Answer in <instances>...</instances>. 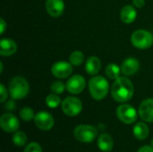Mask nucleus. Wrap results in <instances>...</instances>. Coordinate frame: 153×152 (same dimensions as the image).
<instances>
[{"label": "nucleus", "mask_w": 153, "mask_h": 152, "mask_svg": "<svg viewBox=\"0 0 153 152\" xmlns=\"http://www.w3.org/2000/svg\"><path fill=\"white\" fill-rule=\"evenodd\" d=\"M140 117L148 123H153V99L143 101L139 107Z\"/></svg>", "instance_id": "nucleus-12"}, {"label": "nucleus", "mask_w": 153, "mask_h": 152, "mask_svg": "<svg viewBox=\"0 0 153 152\" xmlns=\"http://www.w3.org/2000/svg\"><path fill=\"white\" fill-rule=\"evenodd\" d=\"M66 88V85H65V83H63L62 82L60 81H56L54 82L51 86H50V89L51 90L56 93V94H61L64 92L65 89Z\"/></svg>", "instance_id": "nucleus-25"}, {"label": "nucleus", "mask_w": 153, "mask_h": 152, "mask_svg": "<svg viewBox=\"0 0 153 152\" xmlns=\"http://www.w3.org/2000/svg\"><path fill=\"white\" fill-rule=\"evenodd\" d=\"M114 142L112 137L108 133H102L98 139V147L103 152L110 151L113 149Z\"/></svg>", "instance_id": "nucleus-17"}, {"label": "nucleus", "mask_w": 153, "mask_h": 152, "mask_svg": "<svg viewBox=\"0 0 153 152\" xmlns=\"http://www.w3.org/2000/svg\"><path fill=\"white\" fill-rule=\"evenodd\" d=\"M60 103H61V99L57 95H56V93L49 94L46 98V104L50 108H56V107L60 105Z\"/></svg>", "instance_id": "nucleus-23"}, {"label": "nucleus", "mask_w": 153, "mask_h": 152, "mask_svg": "<svg viewBox=\"0 0 153 152\" xmlns=\"http://www.w3.org/2000/svg\"><path fill=\"white\" fill-rule=\"evenodd\" d=\"M0 24H1V29H0V33L1 34H3L4 32V30H5V28H6V23H5V22H4V19H1L0 20Z\"/></svg>", "instance_id": "nucleus-31"}, {"label": "nucleus", "mask_w": 153, "mask_h": 152, "mask_svg": "<svg viewBox=\"0 0 153 152\" xmlns=\"http://www.w3.org/2000/svg\"><path fill=\"white\" fill-rule=\"evenodd\" d=\"M137 152H153V148L152 146L145 145V146L141 147V148L138 150V151Z\"/></svg>", "instance_id": "nucleus-29"}, {"label": "nucleus", "mask_w": 153, "mask_h": 152, "mask_svg": "<svg viewBox=\"0 0 153 152\" xmlns=\"http://www.w3.org/2000/svg\"><path fill=\"white\" fill-rule=\"evenodd\" d=\"M111 95L116 101L120 103L130 100L134 95V85L132 82L126 77L117 78L112 84Z\"/></svg>", "instance_id": "nucleus-1"}, {"label": "nucleus", "mask_w": 153, "mask_h": 152, "mask_svg": "<svg viewBox=\"0 0 153 152\" xmlns=\"http://www.w3.org/2000/svg\"><path fill=\"white\" fill-rule=\"evenodd\" d=\"M84 61V55L81 51H74L70 55V63L74 65V66H79L81 65Z\"/></svg>", "instance_id": "nucleus-21"}, {"label": "nucleus", "mask_w": 153, "mask_h": 152, "mask_svg": "<svg viewBox=\"0 0 153 152\" xmlns=\"http://www.w3.org/2000/svg\"><path fill=\"white\" fill-rule=\"evenodd\" d=\"M13 142L16 146H24L27 142V135L23 132H16L13 135Z\"/></svg>", "instance_id": "nucleus-22"}, {"label": "nucleus", "mask_w": 153, "mask_h": 152, "mask_svg": "<svg viewBox=\"0 0 153 152\" xmlns=\"http://www.w3.org/2000/svg\"><path fill=\"white\" fill-rule=\"evenodd\" d=\"M139 67H140L139 61L134 57H129L123 62L121 70L125 75L130 76V75H134V73H136L137 71L139 70Z\"/></svg>", "instance_id": "nucleus-14"}, {"label": "nucleus", "mask_w": 153, "mask_h": 152, "mask_svg": "<svg viewBox=\"0 0 153 152\" xmlns=\"http://www.w3.org/2000/svg\"><path fill=\"white\" fill-rule=\"evenodd\" d=\"M101 67V62L97 56H91L86 61L85 70L91 75L97 74Z\"/></svg>", "instance_id": "nucleus-18"}, {"label": "nucleus", "mask_w": 153, "mask_h": 152, "mask_svg": "<svg viewBox=\"0 0 153 152\" xmlns=\"http://www.w3.org/2000/svg\"><path fill=\"white\" fill-rule=\"evenodd\" d=\"M0 54L4 56H9L13 55L17 50L16 43L10 39H3L0 41Z\"/></svg>", "instance_id": "nucleus-15"}, {"label": "nucleus", "mask_w": 153, "mask_h": 152, "mask_svg": "<svg viewBox=\"0 0 153 152\" xmlns=\"http://www.w3.org/2000/svg\"><path fill=\"white\" fill-rule=\"evenodd\" d=\"M46 8L52 17H59L65 11V4L63 0H47Z\"/></svg>", "instance_id": "nucleus-13"}, {"label": "nucleus", "mask_w": 153, "mask_h": 152, "mask_svg": "<svg viewBox=\"0 0 153 152\" xmlns=\"http://www.w3.org/2000/svg\"><path fill=\"white\" fill-rule=\"evenodd\" d=\"M20 117L25 121V122H29L32 119H34L35 115H34V111L30 108H23L21 109L20 111Z\"/></svg>", "instance_id": "nucleus-24"}, {"label": "nucleus", "mask_w": 153, "mask_h": 152, "mask_svg": "<svg viewBox=\"0 0 153 152\" xmlns=\"http://www.w3.org/2000/svg\"><path fill=\"white\" fill-rule=\"evenodd\" d=\"M121 71H122L121 68L117 65L109 64L106 68V74L108 75V78H110L112 80H117V78H119Z\"/></svg>", "instance_id": "nucleus-20"}, {"label": "nucleus", "mask_w": 153, "mask_h": 152, "mask_svg": "<svg viewBox=\"0 0 153 152\" xmlns=\"http://www.w3.org/2000/svg\"><path fill=\"white\" fill-rule=\"evenodd\" d=\"M24 152H43L41 146L37 142L30 143L24 150Z\"/></svg>", "instance_id": "nucleus-26"}, {"label": "nucleus", "mask_w": 153, "mask_h": 152, "mask_svg": "<svg viewBox=\"0 0 153 152\" xmlns=\"http://www.w3.org/2000/svg\"><path fill=\"white\" fill-rule=\"evenodd\" d=\"M28 82L21 76L14 77L9 84V91L13 99H21L27 96L29 92Z\"/></svg>", "instance_id": "nucleus-3"}, {"label": "nucleus", "mask_w": 153, "mask_h": 152, "mask_svg": "<svg viewBox=\"0 0 153 152\" xmlns=\"http://www.w3.org/2000/svg\"><path fill=\"white\" fill-rule=\"evenodd\" d=\"M15 108H16V104H15V102L13 100H8L4 105V108L6 110H9V111H12V110L15 109Z\"/></svg>", "instance_id": "nucleus-28"}, {"label": "nucleus", "mask_w": 153, "mask_h": 152, "mask_svg": "<svg viewBox=\"0 0 153 152\" xmlns=\"http://www.w3.org/2000/svg\"><path fill=\"white\" fill-rule=\"evenodd\" d=\"M89 90L94 99H103L108 95L109 90L108 82L102 76H95L89 82Z\"/></svg>", "instance_id": "nucleus-2"}, {"label": "nucleus", "mask_w": 153, "mask_h": 152, "mask_svg": "<svg viewBox=\"0 0 153 152\" xmlns=\"http://www.w3.org/2000/svg\"><path fill=\"white\" fill-rule=\"evenodd\" d=\"M137 16L135 8L132 5H126L122 8L120 13V18L125 23H132Z\"/></svg>", "instance_id": "nucleus-16"}, {"label": "nucleus", "mask_w": 153, "mask_h": 152, "mask_svg": "<svg viewBox=\"0 0 153 152\" xmlns=\"http://www.w3.org/2000/svg\"><path fill=\"white\" fill-rule=\"evenodd\" d=\"M0 125L6 133H15L20 127V122L13 114L5 113L0 118Z\"/></svg>", "instance_id": "nucleus-8"}, {"label": "nucleus", "mask_w": 153, "mask_h": 152, "mask_svg": "<svg viewBox=\"0 0 153 152\" xmlns=\"http://www.w3.org/2000/svg\"><path fill=\"white\" fill-rule=\"evenodd\" d=\"M85 88V79L79 74L72 76L66 82V89L72 94H79Z\"/></svg>", "instance_id": "nucleus-11"}, {"label": "nucleus", "mask_w": 153, "mask_h": 152, "mask_svg": "<svg viewBox=\"0 0 153 152\" xmlns=\"http://www.w3.org/2000/svg\"><path fill=\"white\" fill-rule=\"evenodd\" d=\"M133 133L136 139H138L140 141L145 140L149 135V127L146 124L140 122L134 125Z\"/></svg>", "instance_id": "nucleus-19"}, {"label": "nucleus", "mask_w": 153, "mask_h": 152, "mask_svg": "<svg viewBox=\"0 0 153 152\" xmlns=\"http://www.w3.org/2000/svg\"><path fill=\"white\" fill-rule=\"evenodd\" d=\"M133 3H134V4L136 7L142 8V7L144 5L145 1H144V0H133Z\"/></svg>", "instance_id": "nucleus-30"}, {"label": "nucleus", "mask_w": 153, "mask_h": 152, "mask_svg": "<svg viewBox=\"0 0 153 152\" xmlns=\"http://www.w3.org/2000/svg\"><path fill=\"white\" fill-rule=\"evenodd\" d=\"M34 122L36 126L43 131H48L54 126L53 116L46 111L39 112L34 117Z\"/></svg>", "instance_id": "nucleus-10"}, {"label": "nucleus", "mask_w": 153, "mask_h": 152, "mask_svg": "<svg viewBox=\"0 0 153 152\" xmlns=\"http://www.w3.org/2000/svg\"><path fill=\"white\" fill-rule=\"evenodd\" d=\"M62 110L68 116H75L79 115L82 109L81 100L74 97H67L62 101Z\"/></svg>", "instance_id": "nucleus-6"}, {"label": "nucleus", "mask_w": 153, "mask_h": 152, "mask_svg": "<svg viewBox=\"0 0 153 152\" xmlns=\"http://www.w3.org/2000/svg\"><path fill=\"white\" fill-rule=\"evenodd\" d=\"M0 91H1V99H0V101L1 102H4L6 98H7V90L5 89V87L4 86V84H1L0 85Z\"/></svg>", "instance_id": "nucleus-27"}, {"label": "nucleus", "mask_w": 153, "mask_h": 152, "mask_svg": "<svg viewBox=\"0 0 153 152\" xmlns=\"http://www.w3.org/2000/svg\"><path fill=\"white\" fill-rule=\"evenodd\" d=\"M152 148H153V139H152Z\"/></svg>", "instance_id": "nucleus-32"}, {"label": "nucleus", "mask_w": 153, "mask_h": 152, "mask_svg": "<svg viewBox=\"0 0 153 152\" xmlns=\"http://www.w3.org/2000/svg\"><path fill=\"white\" fill-rule=\"evenodd\" d=\"M74 137L81 142L90 143L93 142L98 136V130L89 125H80L75 127L74 132Z\"/></svg>", "instance_id": "nucleus-4"}, {"label": "nucleus", "mask_w": 153, "mask_h": 152, "mask_svg": "<svg viewBox=\"0 0 153 152\" xmlns=\"http://www.w3.org/2000/svg\"><path fill=\"white\" fill-rule=\"evenodd\" d=\"M52 74L59 79H64L70 76L73 73V66L71 63L65 61H59L53 65L51 68Z\"/></svg>", "instance_id": "nucleus-9"}, {"label": "nucleus", "mask_w": 153, "mask_h": 152, "mask_svg": "<svg viewBox=\"0 0 153 152\" xmlns=\"http://www.w3.org/2000/svg\"><path fill=\"white\" fill-rule=\"evenodd\" d=\"M117 115L120 121L126 125L134 124L137 119L136 110L128 104H123L117 109Z\"/></svg>", "instance_id": "nucleus-7"}, {"label": "nucleus", "mask_w": 153, "mask_h": 152, "mask_svg": "<svg viewBox=\"0 0 153 152\" xmlns=\"http://www.w3.org/2000/svg\"><path fill=\"white\" fill-rule=\"evenodd\" d=\"M131 40L135 47L145 49L153 44V35L145 30H138L132 34Z\"/></svg>", "instance_id": "nucleus-5"}]
</instances>
